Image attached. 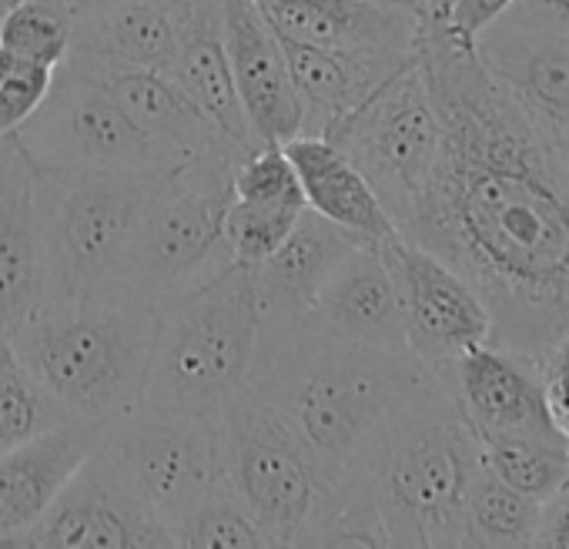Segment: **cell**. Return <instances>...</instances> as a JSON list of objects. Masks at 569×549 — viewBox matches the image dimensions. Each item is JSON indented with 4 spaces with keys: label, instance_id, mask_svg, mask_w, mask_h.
<instances>
[{
    "label": "cell",
    "instance_id": "1f68e13d",
    "mask_svg": "<svg viewBox=\"0 0 569 549\" xmlns=\"http://www.w3.org/2000/svg\"><path fill=\"white\" fill-rule=\"evenodd\" d=\"M306 204H289V201H241L231 198L228 218H224V241L234 261L241 264H258L264 261L296 221L302 218Z\"/></svg>",
    "mask_w": 569,
    "mask_h": 549
},
{
    "label": "cell",
    "instance_id": "4316f807",
    "mask_svg": "<svg viewBox=\"0 0 569 549\" xmlns=\"http://www.w3.org/2000/svg\"><path fill=\"white\" fill-rule=\"evenodd\" d=\"M539 499L512 489L492 469L479 466L466 496V546H536Z\"/></svg>",
    "mask_w": 569,
    "mask_h": 549
},
{
    "label": "cell",
    "instance_id": "d590c367",
    "mask_svg": "<svg viewBox=\"0 0 569 549\" xmlns=\"http://www.w3.org/2000/svg\"><path fill=\"white\" fill-rule=\"evenodd\" d=\"M536 546H559L569 549V479L539 502V529Z\"/></svg>",
    "mask_w": 569,
    "mask_h": 549
},
{
    "label": "cell",
    "instance_id": "f1b7e54d",
    "mask_svg": "<svg viewBox=\"0 0 569 549\" xmlns=\"http://www.w3.org/2000/svg\"><path fill=\"white\" fill-rule=\"evenodd\" d=\"M71 419L74 416L14 356L8 339H0V452Z\"/></svg>",
    "mask_w": 569,
    "mask_h": 549
},
{
    "label": "cell",
    "instance_id": "ab89813d",
    "mask_svg": "<svg viewBox=\"0 0 569 549\" xmlns=\"http://www.w3.org/2000/svg\"><path fill=\"white\" fill-rule=\"evenodd\" d=\"M559 154H562V164H566V171H569V131L559 138Z\"/></svg>",
    "mask_w": 569,
    "mask_h": 549
},
{
    "label": "cell",
    "instance_id": "d4e9b609",
    "mask_svg": "<svg viewBox=\"0 0 569 549\" xmlns=\"http://www.w3.org/2000/svg\"><path fill=\"white\" fill-rule=\"evenodd\" d=\"M284 154L292 158L306 208L342 228L362 244H382L389 241L399 228L382 208L379 194L366 181V174L349 161V154L319 134H299L289 144H281Z\"/></svg>",
    "mask_w": 569,
    "mask_h": 549
},
{
    "label": "cell",
    "instance_id": "8992f818",
    "mask_svg": "<svg viewBox=\"0 0 569 549\" xmlns=\"http://www.w3.org/2000/svg\"><path fill=\"white\" fill-rule=\"evenodd\" d=\"M171 171L34 168L41 309L111 296L131 234Z\"/></svg>",
    "mask_w": 569,
    "mask_h": 549
},
{
    "label": "cell",
    "instance_id": "cb8c5ba5",
    "mask_svg": "<svg viewBox=\"0 0 569 549\" xmlns=\"http://www.w3.org/2000/svg\"><path fill=\"white\" fill-rule=\"evenodd\" d=\"M281 48L306 114L302 134L319 138H329L346 114H352L392 71H399L412 58L386 51H336L284 38Z\"/></svg>",
    "mask_w": 569,
    "mask_h": 549
},
{
    "label": "cell",
    "instance_id": "836d02e7",
    "mask_svg": "<svg viewBox=\"0 0 569 549\" xmlns=\"http://www.w3.org/2000/svg\"><path fill=\"white\" fill-rule=\"evenodd\" d=\"M536 359H539V376H542L549 416H552L556 429L569 439V332H562Z\"/></svg>",
    "mask_w": 569,
    "mask_h": 549
},
{
    "label": "cell",
    "instance_id": "9c48e42d",
    "mask_svg": "<svg viewBox=\"0 0 569 549\" xmlns=\"http://www.w3.org/2000/svg\"><path fill=\"white\" fill-rule=\"evenodd\" d=\"M329 141H336L366 174L402 231L429 191L442 148V124L419 51L346 114Z\"/></svg>",
    "mask_w": 569,
    "mask_h": 549
},
{
    "label": "cell",
    "instance_id": "ba28073f",
    "mask_svg": "<svg viewBox=\"0 0 569 549\" xmlns=\"http://www.w3.org/2000/svg\"><path fill=\"white\" fill-rule=\"evenodd\" d=\"M218 472L271 546H306L332 499L296 429L248 382L214 422Z\"/></svg>",
    "mask_w": 569,
    "mask_h": 549
},
{
    "label": "cell",
    "instance_id": "e575fe53",
    "mask_svg": "<svg viewBox=\"0 0 569 549\" xmlns=\"http://www.w3.org/2000/svg\"><path fill=\"white\" fill-rule=\"evenodd\" d=\"M496 21L569 38V0H512V8Z\"/></svg>",
    "mask_w": 569,
    "mask_h": 549
},
{
    "label": "cell",
    "instance_id": "ac0fdd59",
    "mask_svg": "<svg viewBox=\"0 0 569 549\" xmlns=\"http://www.w3.org/2000/svg\"><path fill=\"white\" fill-rule=\"evenodd\" d=\"M306 322L352 346L409 352L399 289L376 244H359L336 264Z\"/></svg>",
    "mask_w": 569,
    "mask_h": 549
},
{
    "label": "cell",
    "instance_id": "4fadbf2b",
    "mask_svg": "<svg viewBox=\"0 0 569 549\" xmlns=\"http://www.w3.org/2000/svg\"><path fill=\"white\" fill-rule=\"evenodd\" d=\"M0 546L14 549H174L168 526L138 499L98 446L68 479L48 512Z\"/></svg>",
    "mask_w": 569,
    "mask_h": 549
},
{
    "label": "cell",
    "instance_id": "e0dca14e",
    "mask_svg": "<svg viewBox=\"0 0 569 549\" xmlns=\"http://www.w3.org/2000/svg\"><path fill=\"white\" fill-rule=\"evenodd\" d=\"M74 71L91 78L98 88H104L124 114L164 151H171L178 161H191L201 154H248L251 148L231 141L164 71L148 68H104L68 58Z\"/></svg>",
    "mask_w": 569,
    "mask_h": 549
},
{
    "label": "cell",
    "instance_id": "52a82bcc",
    "mask_svg": "<svg viewBox=\"0 0 569 549\" xmlns=\"http://www.w3.org/2000/svg\"><path fill=\"white\" fill-rule=\"evenodd\" d=\"M241 158L224 151L201 154L168 174L131 234L111 296L158 309L234 264L224 241V218Z\"/></svg>",
    "mask_w": 569,
    "mask_h": 549
},
{
    "label": "cell",
    "instance_id": "5bb4252c",
    "mask_svg": "<svg viewBox=\"0 0 569 549\" xmlns=\"http://www.w3.org/2000/svg\"><path fill=\"white\" fill-rule=\"evenodd\" d=\"M221 8L228 64L248 134L254 144H289L302 134L306 114L281 38L258 14L254 0H221Z\"/></svg>",
    "mask_w": 569,
    "mask_h": 549
},
{
    "label": "cell",
    "instance_id": "603a6c76",
    "mask_svg": "<svg viewBox=\"0 0 569 549\" xmlns=\"http://www.w3.org/2000/svg\"><path fill=\"white\" fill-rule=\"evenodd\" d=\"M178 48V0H108L74 11V61L104 68L171 71Z\"/></svg>",
    "mask_w": 569,
    "mask_h": 549
},
{
    "label": "cell",
    "instance_id": "b9f144b4",
    "mask_svg": "<svg viewBox=\"0 0 569 549\" xmlns=\"http://www.w3.org/2000/svg\"><path fill=\"white\" fill-rule=\"evenodd\" d=\"M8 4H14V0H0V8H8Z\"/></svg>",
    "mask_w": 569,
    "mask_h": 549
},
{
    "label": "cell",
    "instance_id": "3957f363",
    "mask_svg": "<svg viewBox=\"0 0 569 549\" xmlns=\"http://www.w3.org/2000/svg\"><path fill=\"white\" fill-rule=\"evenodd\" d=\"M479 466L472 426L449 386L432 376L386 422L356 482L369 489L389 546L459 549Z\"/></svg>",
    "mask_w": 569,
    "mask_h": 549
},
{
    "label": "cell",
    "instance_id": "6da1fadb",
    "mask_svg": "<svg viewBox=\"0 0 569 549\" xmlns=\"http://www.w3.org/2000/svg\"><path fill=\"white\" fill-rule=\"evenodd\" d=\"M416 51L442 148L402 234L479 292L492 346L539 356L569 332V171L559 144L486 71L476 41L446 21H422Z\"/></svg>",
    "mask_w": 569,
    "mask_h": 549
},
{
    "label": "cell",
    "instance_id": "8fae6325",
    "mask_svg": "<svg viewBox=\"0 0 569 549\" xmlns=\"http://www.w3.org/2000/svg\"><path fill=\"white\" fill-rule=\"evenodd\" d=\"M101 449L121 469L138 499L168 526L171 539L178 522L221 479L214 422L208 419L138 406L134 412L108 422Z\"/></svg>",
    "mask_w": 569,
    "mask_h": 549
},
{
    "label": "cell",
    "instance_id": "7402d4cb",
    "mask_svg": "<svg viewBox=\"0 0 569 549\" xmlns=\"http://www.w3.org/2000/svg\"><path fill=\"white\" fill-rule=\"evenodd\" d=\"M258 14L284 41L336 51L416 54L422 18L362 0H254Z\"/></svg>",
    "mask_w": 569,
    "mask_h": 549
},
{
    "label": "cell",
    "instance_id": "8d00e7d4",
    "mask_svg": "<svg viewBox=\"0 0 569 549\" xmlns=\"http://www.w3.org/2000/svg\"><path fill=\"white\" fill-rule=\"evenodd\" d=\"M509 8H512V0H456V8L449 11L446 24H449L456 34L476 41V38H479L499 14H506Z\"/></svg>",
    "mask_w": 569,
    "mask_h": 549
},
{
    "label": "cell",
    "instance_id": "f35d334b",
    "mask_svg": "<svg viewBox=\"0 0 569 549\" xmlns=\"http://www.w3.org/2000/svg\"><path fill=\"white\" fill-rule=\"evenodd\" d=\"M456 0H426V21H446Z\"/></svg>",
    "mask_w": 569,
    "mask_h": 549
},
{
    "label": "cell",
    "instance_id": "5b68a950",
    "mask_svg": "<svg viewBox=\"0 0 569 549\" xmlns=\"http://www.w3.org/2000/svg\"><path fill=\"white\" fill-rule=\"evenodd\" d=\"M258 326L251 264L241 261L158 306L141 406L218 422L248 382Z\"/></svg>",
    "mask_w": 569,
    "mask_h": 549
},
{
    "label": "cell",
    "instance_id": "7a4b0ae2",
    "mask_svg": "<svg viewBox=\"0 0 569 549\" xmlns=\"http://www.w3.org/2000/svg\"><path fill=\"white\" fill-rule=\"evenodd\" d=\"M432 372L412 352L352 346L306 319L258 329L248 386L296 429L319 476L342 489L359 479L386 422Z\"/></svg>",
    "mask_w": 569,
    "mask_h": 549
},
{
    "label": "cell",
    "instance_id": "74e56055",
    "mask_svg": "<svg viewBox=\"0 0 569 549\" xmlns=\"http://www.w3.org/2000/svg\"><path fill=\"white\" fill-rule=\"evenodd\" d=\"M362 4H376V8H392V11H406L426 21V0H362Z\"/></svg>",
    "mask_w": 569,
    "mask_h": 549
},
{
    "label": "cell",
    "instance_id": "d6a6232c",
    "mask_svg": "<svg viewBox=\"0 0 569 549\" xmlns=\"http://www.w3.org/2000/svg\"><path fill=\"white\" fill-rule=\"evenodd\" d=\"M54 68L0 48V138L14 134L44 101Z\"/></svg>",
    "mask_w": 569,
    "mask_h": 549
},
{
    "label": "cell",
    "instance_id": "30bf717a",
    "mask_svg": "<svg viewBox=\"0 0 569 549\" xmlns=\"http://www.w3.org/2000/svg\"><path fill=\"white\" fill-rule=\"evenodd\" d=\"M14 138L31 168L171 171L184 164L151 141L104 88L71 64L54 68L44 101Z\"/></svg>",
    "mask_w": 569,
    "mask_h": 549
},
{
    "label": "cell",
    "instance_id": "60d3db41",
    "mask_svg": "<svg viewBox=\"0 0 569 549\" xmlns=\"http://www.w3.org/2000/svg\"><path fill=\"white\" fill-rule=\"evenodd\" d=\"M68 4H71L74 11H81V8H94V4H108V0H68Z\"/></svg>",
    "mask_w": 569,
    "mask_h": 549
},
{
    "label": "cell",
    "instance_id": "f546056e",
    "mask_svg": "<svg viewBox=\"0 0 569 549\" xmlns=\"http://www.w3.org/2000/svg\"><path fill=\"white\" fill-rule=\"evenodd\" d=\"M74 8L68 0H14L0 11V48L61 68L71 54Z\"/></svg>",
    "mask_w": 569,
    "mask_h": 549
},
{
    "label": "cell",
    "instance_id": "83f0119b",
    "mask_svg": "<svg viewBox=\"0 0 569 549\" xmlns=\"http://www.w3.org/2000/svg\"><path fill=\"white\" fill-rule=\"evenodd\" d=\"M482 466L512 489L546 499L569 479V442L529 432H499L479 439Z\"/></svg>",
    "mask_w": 569,
    "mask_h": 549
},
{
    "label": "cell",
    "instance_id": "d6986e66",
    "mask_svg": "<svg viewBox=\"0 0 569 549\" xmlns=\"http://www.w3.org/2000/svg\"><path fill=\"white\" fill-rule=\"evenodd\" d=\"M359 244L362 241L306 208L289 238L264 261L251 264L254 302L261 319L258 329H284L302 322L336 264Z\"/></svg>",
    "mask_w": 569,
    "mask_h": 549
},
{
    "label": "cell",
    "instance_id": "7c38bea8",
    "mask_svg": "<svg viewBox=\"0 0 569 549\" xmlns=\"http://www.w3.org/2000/svg\"><path fill=\"white\" fill-rule=\"evenodd\" d=\"M379 251L399 289L409 352L442 382L462 352L492 339V316L452 264L409 234L396 231Z\"/></svg>",
    "mask_w": 569,
    "mask_h": 549
},
{
    "label": "cell",
    "instance_id": "484cf974",
    "mask_svg": "<svg viewBox=\"0 0 569 549\" xmlns=\"http://www.w3.org/2000/svg\"><path fill=\"white\" fill-rule=\"evenodd\" d=\"M168 74L231 141L258 148L248 134L228 64L221 0H178V48Z\"/></svg>",
    "mask_w": 569,
    "mask_h": 549
},
{
    "label": "cell",
    "instance_id": "277c9868",
    "mask_svg": "<svg viewBox=\"0 0 569 549\" xmlns=\"http://www.w3.org/2000/svg\"><path fill=\"white\" fill-rule=\"evenodd\" d=\"M158 309L104 296L38 309L8 346L74 416L111 422L144 402Z\"/></svg>",
    "mask_w": 569,
    "mask_h": 549
},
{
    "label": "cell",
    "instance_id": "44dd1931",
    "mask_svg": "<svg viewBox=\"0 0 569 549\" xmlns=\"http://www.w3.org/2000/svg\"><path fill=\"white\" fill-rule=\"evenodd\" d=\"M41 309V241L34 168L18 138H0V339Z\"/></svg>",
    "mask_w": 569,
    "mask_h": 549
},
{
    "label": "cell",
    "instance_id": "ffe728a7",
    "mask_svg": "<svg viewBox=\"0 0 569 549\" xmlns=\"http://www.w3.org/2000/svg\"><path fill=\"white\" fill-rule=\"evenodd\" d=\"M108 422L71 419L0 452V542L38 522L101 446Z\"/></svg>",
    "mask_w": 569,
    "mask_h": 549
},
{
    "label": "cell",
    "instance_id": "4dcf8cb0",
    "mask_svg": "<svg viewBox=\"0 0 569 549\" xmlns=\"http://www.w3.org/2000/svg\"><path fill=\"white\" fill-rule=\"evenodd\" d=\"M174 546L188 549H261L271 546L268 536L254 526L248 509L238 502V496L218 479L198 506L178 522Z\"/></svg>",
    "mask_w": 569,
    "mask_h": 549
},
{
    "label": "cell",
    "instance_id": "2e32d148",
    "mask_svg": "<svg viewBox=\"0 0 569 549\" xmlns=\"http://www.w3.org/2000/svg\"><path fill=\"white\" fill-rule=\"evenodd\" d=\"M476 54L519 111L559 144L569 131V38L492 21L476 38Z\"/></svg>",
    "mask_w": 569,
    "mask_h": 549
},
{
    "label": "cell",
    "instance_id": "9a60e30c",
    "mask_svg": "<svg viewBox=\"0 0 569 549\" xmlns=\"http://www.w3.org/2000/svg\"><path fill=\"white\" fill-rule=\"evenodd\" d=\"M456 396L476 439L499 432H529L566 439L546 406L539 359L492 342L462 352L442 379ZM569 442V439H566Z\"/></svg>",
    "mask_w": 569,
    "mask_h": 549
}]
</instances>
